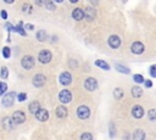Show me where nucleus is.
Instances as JSON below:
<instances>
[{
    "instance_id": "a211bd4d",
    "label": "nucleus",
    "mask_w": 156,
    "mask_h": 140,
    "mask_svg": "<svg viewBox=\"0 0 156 140\" xmlns=\"http://www.w3.org/2000/svg\"><path fill=\"white\" fill-rule=\"evenodd\" d=\"M56 116L59 118H65L67 116V109L65 107V106H59V107L56 109Z\"/></svg>"
},
{
    "instance_id": "7ed1b4c3",
    "label": "nucleus",
    "mask_w": 156,
    "mask_h": 140,
    "mask_svg": "<svg viewBox=\"0 0 156 140\" xmlns=\"http://www.w3.org/2000/svg\"><path fill=\"white\" fill-rule=\"evenodd\" d=\"M59 100L61 104H68L72 100V93L67 89H63L59 94Z\"/></svg>"
},
{
    "instance_id": "a19ab883",
    "label": "nucleus",
    "mask_w": 156,
    "mask_h": 140,
    "mask_svg": "<svg viewBox=\"0 0 156 140\" xmlns=\"http://www.w3.org/2000/svg\"><path fill=\"white\" fill-rule=\"evenodd\" d=\"M4 1H5L6 4H12V3L15 1V0H4Z\"/></svg>"
},
{
    "instance_id": "cd10ccee",
    "label": "nucleus",
    "mask_w": 156,
    "mask_h": 140,
    "mask_svg": "<svg viewBox=\"0 0 156 140\" xmlns=\"http://www.w3.org/2000/svg\"><path fill=\"white\" fill-rule=\"evenodd\" d=\"M3 56H4V59H9V57L11 56V50H10L9 46H5L3 49Z\"/></svg>"
},
{
    "instance_id": "0eeeda50",
    "label": "nucleus",
    "mask_w": 156,
    "mask_h": 140,
    "mask_svg": "<svg viewBox=\"0 0 156 140\" xmlns=\"http://www.w3.org/2000/svg\"><path fill=\"white\" fill-rule=\"evenodd\" d=\"M84 88L88 90V92H94L98 88V80L95 78H87L84 82Z\"/></svg>"
},
{
    "instance_id": "6ab92c4d",
    "label": "nucleus",
    "mask_w": 156,
    "mask_h": 140,
    "mask_svg": "<svg viewBox=\"0 0 156 140\" xmlns=\"http://www.w3.org/2000/svg\"><path fill=\"white\" fill-rule=\"evenodd\" d=\"M39 110H40V104L38 101H33V102L29 104V112L32 114H36Z\"/></svg>"
},
{
    "instance_id": "9d476101",
    "label": "nucleus",
    "mask_w": 156,
    "mask_h": 140,
    "mask_svg": "<svg viewBox=\"0 0 156 140\" xmlns=\"http://www.w3.org/2000/svg\"><path fill=\"white\" fill-rule=\"evenodd\" d=\"M59 80L62 85H70L71 82H72V76L70 72H62L60 77H59Z\"/></svg>"
},
{
    "instance_id": "72a5a7b5",
    "label": "nucleus",
    "mask_w": 156,
    "mask_h": 140,
    "mask_svg": "<svg viewBox=\"0 0 156 140\" xmlns=\"http://www.w3.org/2000/svg\"><path fill=\"white\" fill-rule=\"evenodd\" d=\"M17 100H19L20 102L26 101V100H27V94H26V93H20V94H17Z\"/></svg>"
},
{
    "instance_id": "b1692460",
    "label": "nucleus",
    "mask_w": 156,
    "mask_h": 140,
    "mask_svg": "<svg viewBox=\"0 0 156 140\" xmlns=\"http://www.w3.org/2000/svg\"><path fill=\"white\" fill-rule=\"evenodd\" d=\"M123 95H125V93H123V90L121 88H116V89L113 90V97L116 99V100H120V99H122Z\"/></svg>"
},
{
    "instance_id": "f03ea898",
    "label": "nucleus",
    "mask_w": 156,
    "mask_h": 140,
    "mask_svg": "<svg viewBox=\"0 0 156 140\" xmlns=\"http://www.w3.org/2000/svg\"><path fill=\"white\" fill-rule=\"evenodd\" d=\"M38 59H39V61L42 62V63H49V62L51 61V59H53V54H51V51H49V50H46V49H44V50H42V51L39 53Z\"/></svg>"
},
{
    "instance_id": "f3484780",
    "label": "nucleus",
    "mask_w": 156,
    "mask_h": 140,
    "mask_svg": "<svg viewBox=\"0 0 156 140\" xmlns=\"http://www.w3.org/2000/svg\"><path fill=\"white\" fill-rule=\"evenodd\" d=\"M14 124H15V123H14L12 118H10V117H5L3 119V128L4 129H12Z\"/></svg>"
},
{
    "instance_id": "4c0bfd02",
    "label": "nucleus",
    "mask_w": 156,
    "mask_h": 140,
    "mask_svg": "<svg viewBox=\"0 0 156 140\" xmlns=\"http://www.w3.org/2000/svg\"><path fill=\"white\" fill-rule=\"evenodd\" d=\"M144 84H145V87H146V88H151V87H152V82L147 79V80H145V82H144Z\"/></svg>"
},
{
    "instance_id": "c756f323",
    "label": "nucleus",
    "mask_w": 156,
    "mask_h": 140,
    "mask_svg": "<svg viewBox=\"0 0 156 140\" xmlns=\"http://www.w3.org/2000/svg\"><path fill=\"white\" fill-rule=\"evenodd\" d=\"M0 77L4 78V79H6L7 77H9V68H7V67H3L1 71H0Z\"/></svg>"
},
{
    "instance_id": "c85d7f7f",
    "label": "nucleus",
    "mask_w": 156,
    "mask_h": 140,
    "mask_svg": "<svg viewBox=\"0 0 156 140\" xmlns=\"http://www.w3.org/2000/svg\"><path fill=\"white\" fill-rule=\"evenodd\" d=\"M147 118L150 121H156V110H154V109L149 110V112H147Z\"/></svg>"
},
{
    "instance_id": "ddd939ff",
    "label": "nucleus",
    "mask_w": 156,
    "mask_h": 140,
    "mask_svg": "<svg viewBox=\"0 0 156 140\" xmlns=\"http://www.w3.org/2000/svg\"><path fill=\"white\" fill-rule=\"evenodd\" d=\"M132 116H133L134 118H137V119L142 118V117L144 116V109L140 105H135L134 107L132 109Z\"/></svg>"
},
{
    "instance_id": "473e14b6",
    "label": "nucleus",
    "mask_w": 156,
    "mask_h": 140,
    "mask_svg": "<svg viewBox=\"0 0 156 140\" xmlns=\"http://www.w3.org/2000/svg\"><path fill=\"white\" fill-rule=\"evenodd\" d=\"M80 140H93V135L88 133V131H85V133H83L80 135Z\"/></svg>"
},
{
    "instance_id": "2eb2a0df",
    "label": "nucleus",
    "mask_w": 156,
    "mask_h": 140,
    "mask_svg": "<svg viewBox=\"0 0 156 140\" xmlns=\"http://www.w3.org/2000/svg\"><path fill=\"white\" fill-rule=\"evenodd\" d=\"M84 15H85V18H87L88 21H93V20L95 18V16H96V11H95L94 7L88 6L87 9L84 10Z\"/></svg>"
},
{
    "instance_id": "37998d69",
    "label": "nucleus",
    "mask_w": 156,
    "mask_h": 140,
    "mask_svg": "<svg viewBox=\"0 0 156 140\" xmlns=\"http://www.w3.org/2000/svg\"><path fill=\"white\" fill-rule=\"evenodd\" d=\"M54 1H56V3H62L63 0H54Z\"/></svg>"
},
{
    "instance_id": "9b49d317",
    "label": "nucleus",
    "mask_w": 156,
    "mask_h": 140,
    "mask_svg": "<svg viewBox=\"0 0 156 140\" xmlns=\"http://www.w3.org/2000/svg\"><path fill=\"white\" fill-rule=\"evenodd\" d=\"M108 43H109V46H110L111 49H118L120 45H121V39H120L118 36H115V34H113V36H111V37L109 38Z\"/></svg>"
},
{
    "instance_id": "dca6fc26",
    "label": "nucleus",
    "mask_w": 156,
    "mask_h": 140,
    "mask_svg": "<svg viewBox=\"0 0 156 140\" xmlns=\"http://www.w3.org/2000/svg\"><path fill=\"white\" fill-rule=\"evenodd\" d=\"M145 138H146V134H145V131L143 129L134 130V133H133V139L134 140H145Z\"/></svg>"
},
{
    "instance_id": "e433bc0d",
    "label": "nucleus",
    "mask_w": 156,
    "mask_h": 140,
    "mask_svg": "<svg viewBox=\"0 0 156 140\" xmlns=\"http://www.w3.org/2000/svg\"><path fill=\"white\" fill-rule=\"evenodd\" d=\"M46 1H48V0H36V4L39 5V6H44Z\"/></svg>"
},
{
    "instance_id": "f257e3e1",
    "label": "nucleus",
    "mask_w": 156,
    "mask_h": 140,
    "mask_svg": "<svg viewBox=\"0 0 156 140\" xmlns=\"http://www.w3.org/2000/svg\"><path fill=\"white\" fill-rule=\"evenodd\" d=\"M34 63H36V61H34V59H33V57H32L31 55L23 56L22 60H21V65H22V67H23L24 70H31V68L34 66Z\"/></svg>"
},
{
    "instance_id": "bb28decb",
    "label": "nucleus",
    "mask_w": 156,
    "mask_h": 140,
    "mask_svg": "<svg viewBox=\"0 0 156 140\" xmlns=\"http://www.w3.org/2000/svg\"><path fill=\"white\" fill-rule=\"evenodd\" d=\"M133 79H134L135 83H138V84H142V83H144V82H145L144 80V77L142 75H138V73L133 76Z\"/></svg>"
},
{
    "instance_id": "5701e85b",
    "label": "nucleus",
    "mask_w": 156,
    "mask_h": 140,
    "mask_svg": "<svg viewBox=\"0 0 156 140\" xmlns=\"http://www.w3.org/2000/svg\"><path fill=\"white\" fill-rule=\"evenodd\" d=\"M115 68H116L118 72H121V73H125V75H129V73H130V70L129 68H127L126 67V66H123V65H116V66H115Z\"/></svg>"
},
{
    "instance_id": "2f4dec72",
    "label": "nucleus",
    "mask_w": 156,
    "mask_h": 140,
    "mask_svg": "<svg viewBox=\"0 0 156 140\" xmlns=\"http://www.w3.org/2000/svg\"><path fill=\"white\" fill-rule=\"evenodd\" d=\"M7 90V84L5 82H0V95H4Z\"/></svg>"
},
{
    "instance_id": "aec40b11",
    "label": "nucleus",
    "mask_w": 156,
    "mask_h": 140,
    "mask_svg": "<svg viewBox=\"0 0 156 140\" xmlns=\"http://www.w3.org/2000/svg\"><path fill=\"white\" fill-rule=\"evenodd\" d=\"M130 93H132V96L138 99V97H140L143 95V90L142 88H139V87H133L132 90H130Z\"/></svg>"
},
{
    "instance_id": "393cba45",
    "label": "nucleus",
    "mask_w": 156,
    "mask_h": 140,
    "mask_svg": "<svg viewBox=\"0 0 156 140\" xmlns=\"http://www.w3.org/2000/svg\"><path fill=\"white\" fill-rule=\"evenodd\" d=\"M15 32H16V33H20L22 37H26V36H27L26 31H24V28L22 27V23H20L19 26H15Z\"/></svg>"
},
{
    "instance_id": "1a4fd4ad",
    "label": "nucleus",
    "mask_w": 156,
    "mask_h": 140,
    "mask_svg": "<svg viewBox=\"0 0 156 140\" xmlns=\"http://www.w3.org/2000/svg\"><path fill=\"white\" fill-rule=\"evenodd\" d=\"M45 80H46L45 76L42 75V73H38V75H36L33 78V85L36 88H42L45 84Z\"/></svg>"
},
{
    "instance_id": "ea45409f",
    "label": "nucleus",
    "mask_w": 156,
    "mask_h": 140,
    "mask_svg": "<svg viewBox=\"0 0 156 140\" xmlns=\"http://www.w3.org/2000/svg\"><path fill=\"white\" fill-rule=\"evenodd\" d=\"M24 27H26L28 31H32V29H33V27H34V26H33V24H31V23H27Z\"/></svg>"
},
{
    "instance_id": "4be33fe9",
    "label": "nucleus",
    "mask_w": 156,
    "mask_h": 140,
    "mask_svg": "<svg viewBox=\"0 0 156 140\" xmlns=\"http://www.w3.org/2000/svg\"><path fill=\"white\" fill-rule=\"evenodd\" d=\"M95 66H98L99 68H103V70H105V71H109V70H110L109 63L105 62V61H103V60H96V61H95Z\"/></svg>"
},
{
    "instance_id": "c9c22d12",
    "label": "nucleus",
    "mask_w": 156,
    "mask_h": 140,
    "mask_svg": "<svg viewBox=\"0 0 156 140\" xmlns=\"http://www.w3.org/2000/svg\"><path fill=\"white\" fill-rule=\"evenodd\" d=\"M22 11L24 12V11H28V12H31L32 11V7H31V5H23V9H22Z\"/></svg>"
},
{
    "instance_id": "39448f33",
    "label": "nucleus",
    "mask_w": 156,
    "mask_h": 140,
    "mask_svg": "<svg viewBox=\"0 0 156 140\" xmlns=\"http://www.w3.org/2000/svg\"><path fill=\"white\" fill-rule=\"evenodd\" d=\"M77 116H78L79 119H87V118H89V116H90L89 107H87V106H84V105L79 106V107L77 109Z\"/></svg>"
},
{
    "instance_id": "20e7f679",
    "label": "nucleus",
    "mask_w": 156,
    "mask_h": 140,
    "mask_svg": "<svg viewBox=\"0 0 156 140\" xmlns=\"http://www.w3.org/2000/svg\"><path fill=\"white\" fill-rule=\"evenodd\" d=\"M15 97H17V94L11 92L9 94H5L3 96V105L6 106V107H10V106H12L14 101H15Z\"/></svg>"
},
{
    "instance_id": "79ce46f5",
    "label": "nucleus",
    "mask_w": 156,
    "mask_h": 140,
    "mask_svg": "<svg viewBox=\"0 0 156 140\" xmlns=\"http://www.w3.org/2000/svg\"><path fill=\"white\" fill-rule=\"evenodd\" d=\"M70 3H72V4H76V3H78V0H70Z\"/></svg>"
},
{
    "instance_id": "58836bf2",
    "label": "nucleus",
    "mask_w": 156,
    "mask_h": 140,
    "mask_svg": "<svg viewBox=\"0 0 156 140\" xmlns=\"http://www.w3.org/2000/svg\"><path fill=\"white\" fill-rule=\"evenodd\" d=\"M0 15H1V18H4V20H6V18H7V12H6L5 10H3L1 12H0Z\"/></svg>"
},
{
    "instance_id": "4468645a",
    "label": "nucleus",
    "mask_w": 156,
    "mask_h": 140,
    "mask_svg": "<svg viewBox=\"0 0 156 140\" xmlns=\"http://www.w3.org/2000/svg\"><path fill=\"white\" fill-rule=\"evenodd\" d=\"M72 17H73V20H76V21H82L83 18H85L84 11L82 9H79V7H77V9H75L72 11Z\"/></svg>"
},
{
    "instance_id": "a878e982",
    "label": "nucleus",
    "mask_w": 156,
    "mask_h": 140,
    "mask_svg": "<svg viewBox=\"0 0 156 140\" xmlns=\"http://www.w3.org/2000/svg\"><path fill=\"white\" fill-rule=\"evenodd\" d=\"M109 133H110V138H115V135H116V128H115V123H110L109 126Z\"/></svg>"
},
{
    "instance_id": "423d86ee",
    "label": "nucleus",
    "mask_w": 156,
    "mask_h": 140,
    "mask_svg": "<svg viewBox=\"0 0 156 140\" xmlns=\"http://www.w3.org/2000/svg\"><path fill=\"white\" fill-rule=\"evenodd\" d=\"M12 121L15 124H22V123L26 121V114H24V112L22 111H15L12 113Z\"/></svg>"
},
{
    "instance_id": "412c9836",
    "label": "nucleus",
    "mask_w": 156,
    "mask_h": 140,
    "mask_svg": "<svg viewBox=\"0 0 156 140\" xmlns=\"http://www.w3.org/2000/svg\"><path fill=\"white\" fill-rule=\"evenodd\" d=\"M37 39H38V42H45V40L48 39V34H46V32L45 31H38L37 32Z\"/></svg>"
},
{
    "instance_id": "6e6552de",
    "label": "nucleus",
    "mask_w": 156,
    "mask_h": 140,
    "mask_svg": "<svg viewBox=\"0 0 156 140\" xmlns=\"http://www.w3.org/2000/svg\"><path fill=\"white\" fill-rule=\"evenodd\" d=\"M130 50H132V53L135 54V55H140V54L144 53L145 46H144V44L142 42H134L132 44V46H130Z\"/></svg>"
},
{
    "instance_id": "f8f14e48",
    "label": "nucleus",
    "mask_w": 156,
    "mask_h": 140,
    "mask_svg": "<svg viewBox=\"0 0 156 140\" xmlns=\"http://www.w3.org/2000/svg\"><path fill=\"white\" fill-rule=\"evenodd\" d=\"M36 118L38 119V121H40V122H46L48 119H49V112H48V110H45V109H40L36 114Z\"/></svg>"
},
{
    "instance_id": "f704fd0d",
    "label": "nucleus",
    "mask_w": 156,
    "mask_h": 140,
    "mask_svg": "<svg viewBox=\"0 0 156 140\" xmlns=\"http://www.w3.org/2000/svg\"><path fill=\"white\" fill-rule=\"evenodd\" d=\"M149 72H150V76H151V77L156 78V65H152V66H151L150 70H149Z\"/></svg>"
},
{
    "instance_id": "7c9ffc66",
    "label": "nucleus",
    "mask_w": 156,
    "mask_h": 140,
    "mask_svg": "<svg viewBox=\"0 0 156 140\" xmlns=\"http://www.w3.org/2000/svg\"><path fill=\"white\" fill-rule=\"evenodd\" d=\"M44 7H46V9H48V10H50V11H54V10L56 9V6L54 5V3H53V1H50V0H48V1L45 3Z\"/></svg>"
}]
</instances>
